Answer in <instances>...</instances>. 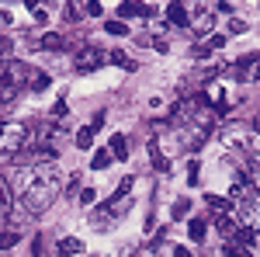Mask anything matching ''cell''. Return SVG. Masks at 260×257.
<instances>
[{
  "instance_id": "1",
  "label": "cell",
  "mask_w": 260,
  "mask_h": 257,
  "mask_svg": "<svg viewBox=\"0 0 260 257\" xmlns=\"http://www.w3.org/2000/svg\"><path fill=\"white\" fill-rule=\"evenodd\" d=\"M7 184H11V195L18 198L31 216H42V212L52 209V202L59 198L62 174L56 170V163H39V160H35V163L14 167V174L7 178Z\"/></svg>"
},
{
  "instance_id": "2",
  "label": "cell",
  "mask_w": 260,
  "mask_h": 257,
  "mask_svg": "<svg viewBox=\"0 0 260 257\" xmlns=\"http://www.w3.org/2000/svg\"><path fill=\"white\" fill-rule=\"evenodd\" d=\"M31 146V129L24 122H0V163Z\"/></svg>"
},
{
  "instance_id": "3",
  "label": "cell",
  "mask_w": 260,
  "mask_h": 257,
  "mask_svg": "<svg viewBox=\"0 0 260 257\" xmlns=\"http://www.w3.org/2000/svg\"><path fill=\"white\" fill-rule=\"evenodd\" d=\"M233 212H236V219H240L243 230H253V233H260V191H253L246 202H240Z\"/></svg>"
},
{
  "instance_id": "4",
  "label": "cell",
  "mask_w": 260,
  "mask_h": 257,
  "mask_svg": "<svg viewBox=\"0 0 260 257\" xmlns=\"http://www.w3.org/2000/svg\"><path fill=\"white\" fill-rule=\"evenodd\" d=\"M104 66V52H101L98 45H80L77 49V56H73V70L77 73H94Z\"/></svg>"
},
{
  "instance_id": "5",
  "label": "cell",
  "mask_w": 260,
  "mask_h": 257,
  "mask_svg": "<svg viewBox=\"0 0 260 257\" xmlns=\"http://www.w3.org/2000/svg\"><path fill=\"white\" fill-rule=\"evenodd\" d=\"M233 73H236V80H243V83H257L260 80V56H243V60L233 66Z\"/></svg>"
},
{
  "instance_id": "6",
  "label": "cell",
  "mask_w": 260,
  "mask_h": 257,
  "mask_svg": "<svg viewBox=\"0 0 260 257\" xmlns=\"http://www.w3.org/2000/svg\"><path fill=\"white\" fill-rule=\"evenodd\" d=\"M11 216H14V195H11L7 178H0V230H7Z\"/></svg>"
},
{
  "instance_id": "7",
  "label": "cell",
  "mask_w": 260,
  "mask_h": 257,
  "mask_svg": "<svg viewBox=\"0 0 260 257\" xmlns=\"http://www.w3.org/2000/svg\"><path fill=\"white\" fill-rule=\"evenodd\" d=\"M191 24H194L198 35H208V32L215 28V11H208V7H194V11H191Z\"/></svg>"
},
{
  "instance_id": "8",
  "label": "cell",
  "mask_w": 260,
  "mask_h": 257,
  "mask_svg": "<svg viewBox=\"0 0 260 257\" xmlns=\"http://www.w3.org/2000/svg\"><path fill=\"white\" fill-rule=\"evenodd\" d=\"M222 142H225V150H250V136H246V129H240V125H229L225 132H222Z\"/></svg>"
},
{
  "instance_id": "9",
  "label": "cell",
  "mask_w": 260,
  "mask_h": 257,
  "mask_svg": "<svg viewBox=\"0 0 260 257\" xmlns=\"http://www.w3.org/2000/svg\"><path fill=\"white\" fill-rule=\"evenodd\" d=\"M149 11H153L149 4H128V0H121V4H118V18H121V21H128V18H146Z\"/></svg>"
},
{
  "instance_id": "10",
  "label": "cell",
  "mask_w": 260,
  "mask_h": 257,
  "mask_svg": "<svg viewBox=\"0 0 260 257\" xmlns=\"http://www.w3.org/2000/svg\"><path fill=\"white\" fill-rule=\"evenodd\" d=\"M205 205L212 209V216H215V219L233 212V202H229V198H219V195H205Z\"/></svg>"
},
{
  "instance_id": "11",
  "label": "cell",
  "mask_w": 260,
  "mask_h": 257,
  "mask_svg": "<svg viewBox=\"0 0 260 257\" xmlns=\"http://www.w3.org/2000/svg\"><path fill=\"white\" fill-rule=\"evenodd\" d=\"M167 18L174 21V24H180V28H187L191 24V11L184 4H167Z\"/></svg>"
},
{
  "instance_id": "12",
  "label": "cell",
  "mask_w": 260,
  "mask_h": 257,
  "mask_svg": "<svg viewBox=\"0 0 260 257\" xmlns=\"http://www.w3.org/2000/svg\"><path fill=\"white\" fill-rule=\"evenodd\" d=\"M115 212H111V209H108V205H101L98 212H90V226H98V230H108V226H111V222H115Z\"/></svg>"
},
{
  "instance_id": "13",
  "label": "cell",
  "mask_w": 260,
  "mask_h": 257,
  "mask_svg": "<svg viewBox=\"0 0 260 257\" xmlns=\"http://www.w3.org/2000/svg\"><path fill=\"white\" fill-rule=\"evenodd\" d=\"M80 250H83V243H80V240H77V237H62L59 243H56V254H59V257L80 254Z\"/></svg>"
},
{
  "instance_id": "14",
  "label": "cell",
  "mask_w": 260,
  "mask_h": 257,
  "mask_svg": "<svg viewBox=\"0 0 260 257\" xmlns=\"http://www.w3.org/2000/svg\"><path fill=\"white\" fill-rule=\"evenodd\" d=\"M222 45H225V39H222V35H212V39H205V42H198V45H194V56H208V52H212V49H222Z\"/></svg>"
},
{
  "instance_id": "15",
  "label": "cell",
  "mask_w": 260,
  "mask_h": 257,
  "mask_svg": "<svg viewBox=\"0 0 260 257\" xmlns=\"http://www.w3.org/2000/svg\"><path fill=\"white\" fill-rule=\"evenodd\" d=\"M108 60L115 63V66H121V70H128V73H136V70H139V66H136V60H132V56H125V49H115V52H111V56H108Z\"/></svg>"
},
{
  "instance_id": "16",
  "label": "cell",
  "mask_w": 260,
  "mask_h": 257,
  "mask_svg": "<svg viewBox=\"0 0 260 257\" xmlns=\"http://www.w3.org/2000/svg\"><path fill=\"white\" fill-rule=\"evenodd\" d=\"M108 150H111V157H115V160H125V157H128V142H125V136H121V132H118V136H111V146H108Z\"/></svg>"
},
{
  "instance_id": "17",
  "label": "cell",
  "mask_w": 260,
  "mask_h": 257,
  "mask_svg": "<svg viewBox=\"0 0 260 257\" xmlns=\"http://www.w3.org/2000/svg\"><path fill=\"white\" fill-rule=\"evenodd\" d=\"M94 132H98L94 125H83L80 132H77V146H80V150H90V146H94Z\"/></svg>"
},
{
  "instance_id": "18",
  "label": "cell",
  "mask_w": 260,
  "mask_h": 257,
  "mask_svg": "<svg viewBox=\"0 0 260 257\" xmlns=\"http://www.w3.org/2000/svg\"><path fill=\"white\" fill-rule=\"evenodd\" d=\"M128 191H132V178H125V181H121L118 188H115V195L108 198V202H104V205H118L121 198H128Z\"/></svg>"
},
{
  "instance_id": "19",
  "label": "cell",
  "mask_w": 260,
  "mask_h": 257,
  "mask_svg": "<svg viewBox=\"0 0 260 257\" xmlns=\"http://www.w3.org/2000/svg\"><path fill=\"white\" fill-rule=\"evenodd\" d=\"M222 254H225V257H253L246 247H243V243H236V240H229V243L222 247Z\"/></svg>"
},
{
  "instance_id": "20",
  "label": "cell",
  "mask_w": 260,
  "mask_h": 257,
  "mask_svg": "<svg viewBox=\"0 0 260 257\" xmlns=\"http://www.w3.org/2000/svg\"><path fill=\"white\" fill-rule=\"evenodd\" d=\"M18 240H21V233H14V230H0V250H11Z\"/></svg>"
},
{
  "instance_id": "21",
  "label": "cell",
  "mask_w": 260,
  "mask_h": 257,
  "mask_svg": "<svg viewBox=\"0 0 260 257\" xmlns=\"http://www.w3.org/2000/svg\"><path fill=\"white\" fill-rule=\"evenodd\" d=\"M187 237L191 240H205V219H191V226H187Z\"/></svg>"
},
{
  "instance_id": "22",
  "label": "cell",
  "mask_w": 260,
  "mask_h": 257,
  "mask_svg": "<svg viewBox=\"0 0 260 257\" xmlns=\"http://www.w3.org/2000/svg\"><path fill=\"white\" fill-rule=\"evenodd\" d=\"M39 49H62V35H56V32H49V35H42Z\"/></svg>"
},
{
  "instance_id": "23",
  "label": "cell",
  "mask_w": 260,
  "mask_h": 257,
  "mask_svg": "<svg viewBox=\"0 0 260 257\" xmlns=\"http://www.w3.org/2000/svg\"><path fill=\"white\" fill-rule=\"evenodd\" d=\"M111 160H115V157H111L108 150H98V153H94V160H90V167H94V170H104Z\"/></svg>"
},
{
  "instance_id": "24",
  "label": "cell",
  "mask_w": 260,
  "mask_h": 257,
  "mask_svg": "<svg viewBox=\"0 0 260 257\" xmlns=\"http://www.w3.org/2000/svg\"><path fill=\"white\" fill-rule=\"evenodd\" d=\"M191 216V202H187V198H177V202H174V219H187Z\"/></svg>"
},
{
  "instance_id": "25",
  "label": "cell",
  "mask_w": 260,
  "mask_h": 257,
  "mask_svg": "<svg viewBox=\"0 0 260 257\" xmlns=\"http://www.w3.org/2000/svg\"><path fill=\"white\" fill-rule=\"evenodd\" d=\"M31 91H45L49 87V73H31V83H28Z\"/></svg>"
},
{
  "instance_id": "26",
  "label": "cell",
  "mask_w": 260,
  "mask_h": 257,
  "mask_svg": "<svg viewBox=\"0 0 260 257\" xmlns=\"http://www.w3.org/2000/svg\"><path fill=\"white\" fill-rule=\"evenodd\" d=\"M104 32H108V35H125L128 28H125V21H108V24H104Z\"/></svg>"
},
{
  "instance_id": "27",
  "label": "cell",
  "mask_w": 260,
  "mask_h": 257,
  "mask_svg": "<svg viewBox=\"0 0 260 257\" xmlns=\"http://www.w3.org/2000/svg\"><path fill=\"white\" fill-rule=\"evenodd\" d=\"M198 160H191V163H187V184H191V188H194V184H198Z\"/></svg>"
},
{
  "instance_id": "28",
  "label": "cell",
  "mask_w": 260,
  "mask_h": 257,
  "mask_svg": "<svg viewBox=\"0 0 260 257\" xmlns=\"http://www.w3.org/2000/svg\"><path fill=\"white\" fill-rule=\"evenodd\" d=\"M62 14H66V21H77V18H80V4H66Z\"/></svg>"
},
{
  "instance_id": "29",
  "label": "cell",
  "mask_w": 260,
  "mask_h": 257,
  "mask_svg": "<svg viewBox=\"0 0 260 257\" xmlns=\"http://www.w3.org/2000/svg\"><path fill=\"white\" fill-rule=\"evenodd\" d=\"M229 32H233V35H243V32H246V21L233 18V21H229Z\"/></svg>"
},
{
  "instance_id": "30",
  "label": "cell",
  "mask_w": 260,
  "mask_h": 257,
  "mask_svg": "<svg viewBox=\"0 0 260 257\" xmlns=\"http://www.w3.org/2000/svg\"><path fill=\"white\" fill-rule=\"evenodd\" d=\"M52 115H56V119L66 115V101H56V104H52Z\"/></svg>"
},
{
  "instance_id": "31",
  "label": "cell",
  "mask_w": 260,
  "mask_h": 257,
  "mask_svg": "<svg viewBox=\"0 0 260 257\" xmlns=\"http://www.w3.org/2000/svg\"><path fill=\"white\" fill-rule=\"evenodd\" d=\"M7 52H11V42L0 35V60H7Z\"/></svg>"
},
{
  "instance_id": "32",
  "label": "cell",
  "mask_w": 260,
  "mask_h": 257,
  "mask_svg": "<svg viewBox=\"0 0 260 257\" xmlns=\"http://www.w3.org/2000/svg\"><path fill=\"white\" fill-rule=\"evenodd\" d=\"M94 198H98V195H94V191H90V188H87V191H80V202H83V205H90V202H94Z\"/></svg>"
},
{
  "instance_id": "33",
  "label": "cell",
  "mask_w": 260,
  "mask_h": 257,
  "mask_svg": "<svg viewBox=\"0 0 260 257\" xmlns=\"http://www.w3.org/2000/svg\"><path fill=\"white\" fill-rule=\"evenodd\" d=\"M174 257H191V250H184V247H177V250H174Z\"/></svg>"
},
{
  "instance_id": "34",
  "label": "cell",
  "mask_w": 260,
  "mask_h": 257,
  "mask_svg": "<svg viewBox=\"0 0 260 257\" xmlns=\"http://www.w3.org/2000/svg\"><path fill=\"white\" fill-rule=\"evenodd\" d=\"M253 163H257V167H260V157H257V160H253Z\"/></svg>"
},
{
  "instance_id": "35",
  "label": "cell",
  "mask_w": 260,
  "mask_h": 257,
  "mask_svg": "<svg viewBox=\"0 0 260 257\" xmlns=\"http://www.w3.org/2000/svg\"><path fill=\"white\" fill-rule=\"evenodd\" d=\"M136 257H142V254H136Z\"/></svg>"
}]
</instances>
